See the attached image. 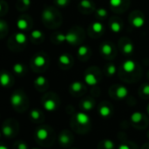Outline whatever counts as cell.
Returning <instances> with one entry per match:
<instances>
[{"label": "cell", "instance_id": "obj_34", "mask_svg": "<svg viewBox=\"0 0 149 149\" xmlns=\"http://www.w3.org/2000/svg\"><path fill=\"white\" fill-rule=\"evenodd\" d=\"M3 134L5 136V137H10L12 134H13V130H12V127H10L9 125H4L3 127Z\"/></svg>", "mask_w": 149, "mask_h": 149}, {"label": "cell", "instance_id": "obj_43", "mask_svg": "<svg viewBox=\"0 0 149 149\" xmlns=\"http://www.w3.org/2000/svg\"><path fill=\"white\" fill-rule=\"evenodd\" d=\"M0 149H9L7 147H5L4 145H1L0 146Z\"/></svg>", "mask_w": 149, "mask_h": 149}, {"label": "cell", "instance_id": "obj_30", "mask_svg": "<svg viewBox=\"0 0 149 149\" xmlns=\"http://www.w3.org/2000/svg\"><path fill=\"white\" fill-rule=\"evenodd\" d=\"M12 69H13V72L17 75H22L24 72V71H25V68H24V65L20 64V63H17V64L13 65Z\"/></svg>", "mask_w": 149, "mask_h": 149}, {"label": "cell", "instance_id": "obj_41", "mask_svg": "<svg viewBox=\"0 0 149 149\" xmlns=\"http://www.w3.org/2000/svg\"><path fill=\"white\" fill-rule=\"evenodd\" d=\"M17 149H28V147L24 142H19L17 145Z\"/></svg>", "mask_w": 149, "mask_h": 149}, {"label": "cell", "instance_id": "obj_33", "mask_svg": "<svg viewBox=\"0 0 149 149\" xmlns=\"http://www.w3.org/2000/svg\"><path fill=\"white\" fill-rule=\"evenodd\" d=\"M143 114L140 112H134L131 114V120L134 123H139L142 120Z\"/></svg>", "mask_w": 149, "mask_h": 149}, {"label": "cell", "instance_id": "obj_45", "mask_svg": "<svg viewBox=\"0 0 149 149\" xmlns=\"http://www.w3.org/2000/svg\"><path fill=\"white\" fill-rule=\"evenodd\" d=\"M148 149H149V145H148Z\"/></svg>", "mask_w": 149, "mask_h": 149}, {"label": "cell", "instance_id": "obj_28", "mask_svg": "<svg viewBox=\"0 0 149 149\" xmlns=\"http://www.w3.org/2000/svg\"><path fill=\"white\" fill-rule=\"evenodd\" d=\"M58 141H59L60 145H62V146H67L70 143V141H71L70 135L67 134H65V133H62L59 135Z\"/></svg>", "mask_w": 149, "mask_h": 149}, {"label": "cell", "instance_id": "obj_29", "mask_svg": "<svg viewBox=\"0 0 149 149\" xmlns=\"http://www.w3.org/2000/svg\"><path fill=\"white\" fill-rule=\"evenodd\" d=\"M105 70H106L107 75V76H109V77H111V76H113V75L116 73V71H117L115 65H114V64H113V63L107 64V65H106V68H105Z\"/></svg>", "mask_w": 149, "mask_h": 149}, {"label": "cell", "instance_id": "obj_25", "mask_svg": "<svg viewBox=\"0 0 149 149\" xmlns=\"http://www.w3.org/2000/svg\"><path fill=\"white\" fill-rule=\"evenodd\" d=\"M84 89V86L81 82L79 81H74L71 84L70 86V90L72 93H80Z\"/></svg>", "mask_w": 149, "mask_h": 149}, {"label": "cell", "instance_id": "obj_20", "mask_svg": "<svg viewBox=\"0 0 149 149\" xmlns=\"http://www.w3.org/2000/svg\"><path fill=\"white\" fill-rule=\"evenodd\" d=\"M31 39L34 43L35 41L38 43H41V41L44 40V33L39 30H34L31 33Z\"/></svg>", "mask_w": 149, "mask_h": 149}, {"label": "cell", "instance_id": "obj_17", "mask_svg": "<svg viewBox=\"0 0 149 149\" xmlns=\"http://www.w3.org/2000/svg\"><path fill=\"white\" fill-rule=\"evenodd\" d=\"M126 1H128V0H109V3L114 10L120 9L121 11L127 9L126 7H124Z\"/></svg>", "mask_w": 149, "mask_h": 149}, {"label": "cell", "instance_id": "obj_36", "mask_svg": "<svg viewBox=\"0 0 149 149\" xmlns=\"http://www.w3.org/2000/svg\"><path fill=\"white\" fill-rule=\"evenodd\" d=\"M30 116H31V118L33 120H38L40 119L41 113H40V112H39L38 110H37V109H33V110H31V113H30Z\"/></svg>", "mask_w": 149, "mask_h": 149}, {"label": "cell", "instance_id": "obj_32", "mask_svg": "<svg viewBox=\"0 0 149 149\" xmlns=\"http://www.w3.org/2000/svg\"><path fill=\"white\" fill-rule=\"evenodd\" d=\"M53 37H54V41L57 42L58 44H61V43H64V42H66V35L64 34V33H55L53 34Z\"/></svg>", "mask_w": 149, "mask_h": 149}, {"label": "cell", "instance_id": "obj_9", "mask_svg": "<svg viewBox=\"0 0 149 149\" xmlns=\"http://www.w3.org/2000/svg\"><path fill=\"white\" fill-rule=\"evenodd\" d=\"M84 81L88 86H95L99 82V77L91 70L86 72L84 76Z\"/></svg>", "mask_w": 149, "mask_h": 149}, {"label": "cell", "instance_id": "obj_40", "mask_svg": "<svg viewBox=\"0 0 149 149\" xmlns=\"http://www.w3.org/2000/svg\"><path fill=\"white\" fill-rule=\"evenodd\" d=\"M141 92L144 95L149 96V84H145L142 88H141Z\"/></svg>", "mask_w": 149, "mask_h": 149}, {"label": "cell", "instance_id": "obj_19", "mask_svg": "<svg viewBox=\"0 0 149 149\" xmlns=\"http://www.w3.org/2000/svg\"><path fill=\"white\" fill-rule=\"evenodd\" d=\"M13 39H14V41H15V43L17 45H24L27 42V36L23 32H17L13 36Z\"/></svg>", "mask_w": 149, "mask_h": 149}, {"label": "cell", "instance_id": "obj_46", "mask_svg": "<svg viewBox=\"0 0 149 149\" xmlns=\"http://www.w3.org/2000/svg\"><path fill=\"white\" fill-rule=\"evenodd\" d=\"M148 136H149V133H148Z\"/></svg>", "mask_w": 149, "mask_h": 149}, {"label": "cell", "instance_id": "obj_31", "mask_svg": "<svg viewBox=\"0 0 149 149\" xmlns=\"http://www.w3.org/2000/svg\"><path fill=\"white\" fill-rule=\"evenodd\" d=\"M31 5V0H18L17 2V9L21 10H27Z\"/></svg>", "mask_w": 149, "mask_h": 149}, {"label": "cell", "instance_id": "obj_16", "mask_svg": "<svg viewBox=\"0 0 149 149\" xmlns=\"http://www.w3.org/2000/svg\"><path fill=\"white\" fill-rule=\"evenodd\" d=\"M128 95V90L124 86H118L115 89V96L119 100H123Z\"/></svg>", "mask_w": 149, "mask_h": 149}, {"label": "cell", "instance_id": "obj_42", "mask_svg": "<svg viewBox=\"0 0 149 149\" xmlns=\"http://www.w3.org/2000/svg\"><path fill=\"white\" fill-rule=\"evenodd\" d=\"M118 149H132L127 144H120Z\"/></svg>", "mask_w": 149, "mask_h": 149}, {"label": "cell", "instance_id": "obj_27", "mask_svg": "<svg viewBox=\"0 0 149 149\" xmlns=\"http://www.w3.org/2000/svg\"><path fill=\"white\" fill-rule=\"evenodd\" d=\"M94 107V102L92 100H85L81 103V107L84 111H90Z\"/></svg>", "mask_w": 149, "mask_h": 149}, {"label": "cell", "instance_id": "obj_24", "mask_svg": "<svg viewBox=\"0 0 149 149\" xmlns=\"http://www.w3.org/2000/svg\"><path fill=\"white\" fill-rule=\"evenodd\" d=\"M111 108L108 107V106H106V105H103L101 106L100 108H99V113L101 117L103 118H107L111 115Z\"/></svg>", "mask_w": 149, "mask_h": 149}, {"label": "cell", "instance_id": "obj_22", "mask_svg": "<svg viewBox=\"0 0 149 149\" xmlns=\"http://www.w3.org/2000/svg\"><path fill=\"white\" fill-rule=\"evenodd\" d=\"M0 82H1V85L3 86V87H6V86H9L10 82H11V77L10 75L3 71L2 73H1V77H0Z\"/></svg>", "mask_w": 149, "mask_h": 149}, {"label": "cell", "instance_id": "obj_10", "mask_svg": "<svg viewBox=\"0 0 149 149\" xmlns=\"http://www.w3.org/2000/svg\"><path fill=\"white\" fill-rule=\"evenodd\" d=\"M31 18L29 17L22 16L17 20V27L20 31H26L31 27Z\"/></svg>", "mask_w": 149, "mask_h": 149}, {"label": "cell", "instance_id": "obj_14", "mask_svg": "<svg viewBox=\"0 0 149 149\" xmlns=\"http://www.w3.org/2000/svg\"><path fill=\"white\" fill-rule=\"evenodd\" d=\"M76 121L79 125L86 126V125L89 124L90 117H89V115L87 113H86L84 112H79L76 114Z\"/></svg>", "mask_w": 149, "mask_h": 149}, {"label": "cell", "instance_id": "obj_21", "mask_svg": "<svg viewBox=\"0 0 149 149\" xmlns=\"http://www.w3.org/2000/svg\"><path fill=\"white\" fill-rule=\"evenodd\" d=\"M79 9L84 10L85 12H88L94 9V5L90 0H81L79 2Z\"/></svg>", "mask_w": 149, "mask_h": 149}, {"label": "cell", "instance_id": "obj_7", "mask_svg": "<svg viewBox=\"0 0 149 149\" xmlns=\"http://www.w3.org/2000/svg\"><path fill=\"white\" fill-rule=\"evenodd\" d=\"M104 30H105L104 24L100 21L93 22L89 27L90 34L93 37H100V36H101V34L104 32Z\"/></svg>", "mask_w": 149, "mask_h": 149}, {"label": "cell", "instance_id": "obj_1", "mask_svg": "<svg viewBox=\"0 0 149 149\" xmlns=\"http://www.w3.org/2000/svg\"><path fill=\"white\" fill-rule=\"evenodd\" d=\"M59 13L52 7H47V8H45L42 11V14H41V17L43 19V22L45 23V25L47 26H50V27H53L56 25V20L58 21H60V18H59Z\"/></svg>", "mask_w": 149, "mask_h": 149}, {"label": "cell", "instance_id": "obj_6", "mask_svg": "<svg viewBox=\"0 0 149 149\" xmlns=\"http://www.w3.org/2000/svg\"><path fill=\"white\" fill-rule=\"evenodd\" d=\"M79 28L77 27L76 29H72L69 31L66 35V43L75 45L80 42V34H79Z\"/></svg>", "mask_w": 149, "mask_h": 149}, {"label": "cell", "instance_id": "obj_5", "mask_svg": "<svg viewBox=\"0 0 149 149\" xmlns=\"http://www.w3.org/2000/svg\"><path fill=\"white\" fill-rule=\"evenodd\" d=\"M120 48L123 54L131 55L134 52V45L130 39H128L127 38H123L120 41Z\"/></svg>", "mask_w": 149, "mask_h": 149}, {"label": "cell", "instance_id": "obj_2", "mask_svg": "<svg viewBox=\"0 0 149 149\" xmlns=\"http://www.w3.org/2000/svg\"><path fill=\"white\" fill-rule=\"evenodd\" d=\"M47 65H48L47 55H45L43 52L36 54L31 60V65L33 68L36 69H44Z\"/></svg>", "mask_w": 149, "mask_h": 149}, {"label": "cell", "instance_id": "obj_39", "mask_svg": "<svg viewBox=\"0 0 149 149\" xmlns=\"http://www.w3.org/2000/svg\"><path fill=\"white\" fill-rule=\"evenodd\" d=\"M4 30L8 31V24L5 23L4 20L1 19L0 20V32H1L2 38H3V36H4Z\"/></svg>", "mask_w": 149, "mask_h": 149}, {"label": "cell", "instance_id": "obj_15", "mask_svg": "<svg viewBox=\"0 0 149 149\" xmlns=\"http://www.w3.org/2000/svg\"><path fill=\"white\" fill-rule=\"evenodd\" d=\"M109 27L113 33H119L122 29V24L120 20H119L118 18H113L109 23Z\"/></svg>", "mask_w": 149, "mask_h": 149}, {"label": "cell", "instance_id": "obj_37", "mask_svg": "<svg viewBox=\"0 0 149 149\" xmlns=\"http://www.w3.org/2000/svg\"><path fill=\"white\" fill-rule=\"evenodd\" d=\"M103 146H104V148L105 149H114V143L113 141L109 140V139H107L105 141H103Z\"/></svg>", "mask_w": 149, "mask_h": 149}, {"label": "cell", "instance_id": "obj_38", "mask_svg": "<svg viewBox=\"0 0 149 149\" xmlns=\"http://www.w3.org/2000/svg\"><path fill=\"white\" fill-rule=\"evenodd\" d=\"M54 3L57 6L65 8L70 3V0H54Z\"/></svg>", "mask_w": 149, "mask_h": 149}, {"label": "cell", "instance_id": "obj_18", "mask_svg": "<svg viewBox=\"0 0 149 149\" xmlns=\"http://www.w3.org/2000/svg\"><path fill=\"white\" fill-rule=\"evenodd\" d=\"M43 107H44V108L46 111H48V112H53L57 108V103L52 99H46L43 102Z\"/></svg>", "mask_w": 149, "mask_h": 149}, {"label": "cell", "instance_id": "obj_4", "mask_svg": "<svg viewBox=\"0 0 149 149\" xmlns=\"http://www.w3.org/2000/svg\"><path fill=\"white\" fill-rule=\"evenodd\" d=\"M100 53L104 58H106L107 59H110L112 58H114L115 48H114L113 44L107 41V42L103 43L100 45Z\"/></svg>", "mask_w": 149, "mask_h": 149}, {"label": "cell", "instance_id": "obj_26", "mask_svg": "<svg viewBox=\"0 0 149 149\" xmlns=\"http://www.w3.org/2000/svg\"><path fill=\"white\" fill-rule=\"evenodd\" d=\"M46 84H47V79L44 76H38L34 80V85L37 86V88L45 87Z\"/></svg>", "mask_w": 149, "mask_h": 149}, {"label": "cell", "instance_id": "obj_13", "mask_svg": "<svg viewBox=\"0 0 149 149\" xmlns=\"http://www.w3.org/2000/svg\"><path fill=\"white\" fill-rule=\"evenodd\" d=\"M72 58L69 54H61L58 58V63L61 66L67 68L72 65Z\"/></svg>", "mask_w": 149, "mask_h": 149}, {"label": "cell", "instance_id": "obj_44", "mask_svg": "<svg viewBox=\"0 0 149 149\" xmlns=\"http://www.w3.org/2000/svg\"><path fill=\"white\" fill-rule=\"evenodd\" d=\"M148 79H149V71H148Z\"/></svg>", "mask_w": 149, "mask_h": 149}, {"label": "cell", "instance_id": "obj_23", "mask_svg": "<svg viewBox=\"0 0 149 149\" xmlns=\"http://www.w3.org/2000/svg\"><path fill=\"white\" fill-rule=\"evenodd\" d=\"M49 136V132L46 128L40 127L36 131V137L39 141H45Z\"/></svg>", "mask_w": 149, "mask_h": 149}, {"label": "cell", "instance_id": "obj_12", "mask_svg": "<svg viewBox=\"0 0 149 149\" xmlns=\"http://www.w3.org/2000/svg\"><path fill=\"white\" fill-rule=\"evenodd\" d=\"M77 54H78V57L82 59V60H86L89 57H90V54H91V50L88 46L86 45H80L77 51Z\"/></svg>", "mask_w": 149, "mask_h": 149}, {"label": "cell", "instance_id": "obj_11", "mask_svg": "<svg viewBox=\"0 0 149 149\" xmlns=\"http://www.w3.org/2000/svg\"><path fill=\"white\" fill-rule=\"evenodd\" d=\"M23 100H24L23 94L19 92L13 93L10 100V104L13 107H18L19 106H21V104L23 103Z\"/></svg>", "mask_w": 149, "mask_h": 149}, {"label": "cell", "instance_id": "obj_8", "mask_svg": "<svg viewBox=\"0 0 149 149\" xmlns=\"http://www.w3.org/2000/svg\"><path fill=\"white\" fill-rule=\"evenodd\" d=\"M121 69L124 72L127 73V74H131L133 72H134L137 69V64L135 61L132 60V59H127L123 62Z\"/></svg>", "mask_w": 149, "mask_h": 149}, {"label": "cell", "instance_id": "obj_3", "mask_svg": "<svg viewBox=\"0 0 149 149\" xmlns=\"http://www.w3.org/2000/svg\"><path fill=\"white\" fill-rule=\"evenodd\" d=\"M130 23L136 29L142 28L145 25V17H144V16H143V14L141 12L134 11V13H131Z\"/></svg>", "mask_w": 149, "mask_h": 149}, {"label": "cell", "instance_id": "obj_35", "mask_svg": "<svg viewBox=\"0 0 149 149\" xmlns=\"http://www.w3.org/2000/svg\"><path fill=\"white\" fill-rule=\"evenodd\" d=\"M107 10L104 8H99L96 10V16L99 17V18H105L107 17Z\"/></svg>", "mask_w": 149, "mask_h": 149}]
</instances>
